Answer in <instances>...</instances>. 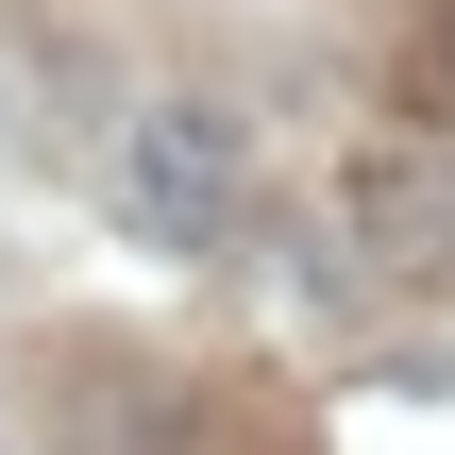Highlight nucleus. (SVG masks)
Instances as JSON below:
<instances>
[{"instance_id":"f257e3e1","label":"nucleus","mask_w":455,"mask_h":455,"mask_svg":"<svg viewBox=\"0 0 455 455\" xmlns=\"http://www.w3.org/2000/svg\"><path fill=\"white\" fill-rule=\"evenodd\" d=\"M236 203H253V135H236L220 101H135V118H118V152H101V220H118L135 253H220Z\"/></svg>"},{"instance_id":"f03ea898","label":"nucleus","mask_w":455,"mask_h":455,"mask_svg":"<svg viewBox=\"0 0 455 455\" xmlns=\"http://www.w3.org/2000/svg\"><path fill=\"white\" fill-rule=\"evenodd\" d=\"M355 236L388 253V270H455V152H355Z\"/></svg>"},{"instance_id":"7ed1b4c3","label":"nucleus","mask_w":455,"mask_h":455,"mask_svg":"<svg viewBox=\"0 0 455 455\" xmlns=\"http://www.w3.org/2000/svg\"><path fill=\"white\" fill-rule=\"evenodd\" d=\"M84 455H169V371H84Z\"/></svg>"},{"instance_id":"20e7f679","label":"nucleus","mask_w":455,"mask_h":455,"mask_svg":"<svg viewBox=\"0 0 455 455\" xmlns=\"http://www.w3.org/2000/svg\"><path fill=\"white\" fill-rule=\"evenodd\" d=\"M439 68H455V17H439Z\"/></svg>"}]
</instances>
